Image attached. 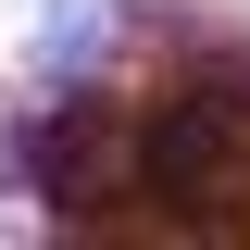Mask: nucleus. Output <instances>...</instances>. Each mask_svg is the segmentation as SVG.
Instances as JSON below:
<instances>
[{"label":"nucleus","instance_id":"nucleus-1","mask_svg":"<svg viewBox=\"0 0 250 250\" xmlns=\"http://www.w3.org/2000/svg\"><path fill=\"white\" fill-rule=\"evenodd\" d=\"M250 188V75L225 88H150L125 125V200H163L175 225H225L213 200Z\"/></svg>","mask_w":250,"mask_h":250}]
</instances>
